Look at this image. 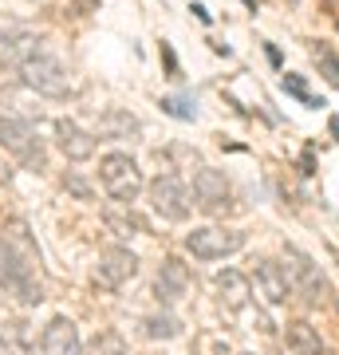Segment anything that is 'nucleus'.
<instances>
[{"instance_id": "nucleus-1", "label": "nucleus", "mask_w": 339, "mask_h": 355, "mask_svg": "<svg viewBox=\"0 0 339 355\" xmlns=\"http://www.w3.org/2000/svg\"><path fill=\"white\" fill-rule=\"evenodd\" d=\"M24 229H16L8 237H0V288L12 300H20L24 308L44 304V284L36 277L40 253L28 245V237H20Z\"/></svg>"}, {"instance_id": "nucleus-2", "label": "nucleus", "mask_w": 339, "mask_h": 355, "mask_svg": "<svg viewBox=\"0 0 339 355\" xmlns=\"http://www.w3.org/2000/svg\"><path fill=\"white\" fill-rule=\"evenodd\" d=\"M99 182H103V190L111 193V202H123V205H134V198L146 186L139 162L123 150H111L99 158Z\"/></svg>"}, {"instance_id": "nucleus-3", "label": "nucleus", "mask_w": 339, "mask_h": 355, "mask_svg": "<svg viewBox=\"0 0 339 355\" xmlns=\"http://www.w3.org/2000/svg\"><path fill=\"white\" fill-rule=\"evenodd\" d=\"M16 71L24 79V87H32L36 95H44V99H67V95H71L67 67H63L55 55H48V51H32Z\"/></svg>"}, {"instance_id": "nucleus-4", "label": "nucleus", "mask_w": 339, "mask_h": 355, "mask_svg": "<svg viewBox=\"0 0 339 355\" xmlns=\"http://www.w3.org/2000/svg\"><path fill=\"white\" fill-rule=\"evenodd\" d=\"M284 272H288V284H292V292L300 296L308 308H315V304H324L327 300V280H324V272H320V265H315L308 253H300V249H284Z\"/></svg>"}, {"instance_id": "nucleus-5", "label": "nucleus", "mask_w": 339, "mask_h": 355, "mask_svg": "<svg viewBox=\"0 0 339 355\" xmlns=\"http://www.w3.org/2000/svg\"><path fill=\"white\" fill-rule=\"evenodd\" d=\"M245 249V233L221 225H201L193 233H186V253H193L198 261H225V257Z\"/></svg>"}, {"instance_id": "nucleus-6", "label": "nucleus", "mask_w": 339, "mask_h": 355, "mask_svg": "<svg viewBox=\"0 0 339 355\" xmlns=\"http://www.w3.org/2000/svg\"><path fill=\"white\" fill-rule=\"evenodd\" d=\"M150 205L162 221H186L193 209V193L177 174H158L150 182Z\"/></svg>"}, {"instance_id": "nucleus-7", "label": "nucleus", "mask_w": 339, "mask_h": 355, "mask_svg": "<svg viewBox=\"0 0 339 355\" xmlns=\"http://www.w3.org/2000/svg\"><path fill=\"white\" fill-rule=\"evenodd\" d=\"M0 150L16 154L32 170H44V150L36 142V130H32V123L16 119V114H0Z\"/></svg>"}, {"instance_id": "nucleus-8", "label": "nucleus", "mask_w": 339, "mask_h": 355, "mask_svg": "<svg viewBox=\"0 0 339 355\" xmlns=\"http://www.w3.org/2000/svg\"><path fill=\"white\" fill-rule=\"evenodd\" d=\"M193 202L214 217H225V214L237 209V205H233V186H229V178L221 174V170H209V166H201L198 174H193Z\"/></svg>"}, {"instance_id": "nucleus-9", "label": "nucleus", "mask_w": 339, "mask_h": 355, "mask_svg": "<svg viewBox=\"0 0 339 355\" xmlns=\"http://www.w3.org/2000/svg\"><path fill=\"white\" fill-rule=\"evenodd\" d=\"M134 272H139V257L123 245L103 249L95 261V284H103V288H123L126 280H134Z\"/></svg>"}, {"instance_id": "nucleus-10", "label": "nucleus", "mask_w": 339, "mask_h": 355, "mask_svg": "<svg viewBox=\"0 0 339 355\" xmlns=\"http://www.w3.org/2000/svg\"><path fill=\"white\" fill-rule=\"evenodd\" d=\"M32 51H36V32H32L24 20L0 16V64L20 67Z\"/></svg>"}, {"instance_id": "nucleus-11", "label": "nucleus", "mask_w": 339, "mask_h": 355, "mask_svg": "<svg viewBox=\"0 0 339 355\" xmlns=\"http://www.w3.org/2000/svg\"><path fill=\"white\" fill-rule=\"evenodd\" d=\"M252 288H257V296H261L268 308H280L284 300H288V272H284V265H277V261H257V272H252Z\"/></svg>"}, {"instance_id": "nucleus-12", "label": "nucleus", "mask_w": 339, "mask_h": 355, "mask_svg": "<svg viewBox=\"0 0 339 355\" xmlns=\"http://www.w3.org/2000/svg\"><path fill=\"white\" fill-rule=\"evenodd\" d=\"M55 146L67 162H87L95 158V135L83 130L76 119H55Z\"/></svg>"}, {"instance_id": "nucleus-13", "label": "nucleus", "mask_w": 339, "mask_h": 355, "mask_svg": "<svg viewBox=\"0 0 339 355\" xmlns=\"http://www.w3.org/2000/svg\"><path fill=\"white\" fill-rule=\"evenodd\" d=\"M189 284H193L189 265H182L177 257H166L162 268H158V280H154V296H158V304H177L189 292Z\"/></svg>"}, {"instance_id": "nucleus-14", "label": "nucleus", "mask_w": 339, "mask_h": 355, "mask_svg": "<svg viewBox=\"0 0 339 355\" xmlns=\"http://www.w3.org/2000/svg\"><path fill=\"white\" fill-rule=\"evenodd\" d=\"M40 355H83V340L79 328L67 316H55L40 336Z\"/></svg>"}, {"instance_id": "nucleus-15", "label": "nucleus", "mask_w": 339, "mask_h": 355, "mask_svg": "<svg viewBox=\"0 0 339 355\" xmlns=\"http://www.w3.org/2000/svg\"><path fill=\"white\" fill-rule=\"evenodd\" d=\"M214 284H217V296H221V304H225L229 312H241V308L249 304L252 277H245V272H237V268H221Z\"/></svg>"}, {"instance_id": "nucleus-16", "label": "nucleus", "mask_w": 339, "mask_h": 355, "mask_svg": "<svg viewBox=\"0 0 339 355\" xmlns=\"http://www.w3.org/2000/svg\"><path fill=\"white\" fill-rule=\"evenodd\" d=\"M103 225L111 229V233H119V237H134V233H150V225H146V217L134 214V205H123L114 202L103 209Z\"/></svg>"}, {"instance_id": "nucleus-17", "label": "nucleus", "mask_w": 339, "mask_h": 355, "mask_svg": "<svg viewBox=\"0 0 339 355\" xmlns=\"http://www.w3.org/2000/svg\"><path fill=\"white\" fill-rule=\"evenodd\" d=\"M139 119L130 111H119V107H111V111L99 114V123H95V139H130V135H139Z\"/></svg>"}, {"instance_id": "nucleus-18", "label": "nucleus", "mask_w": 339, "mask_h": 355, "mask_svg": "<svg viewBox=\"0 0 339 355\" xmlns=\"http://www.w3.org/2000/svg\"><path fill=\"white\" fill-rule=\"evenodd\" d=\"M288 347L296 355H324V340L308 320H292L288 324Z\"/></svg>"}, {"instance_id": "nucleus-19", "label": "nucleus", "mask_w": 339, "mask_h": 355, "mask_svg": "<svg viewBox=\"0 0 339 355\" xmlns=\"http://www.w3.org/2000/svg\"><path fill=\"white\" fill-rule=\"evenodd\" d=\"M142 336L146 340H177L182 336V320L170 316V312H154V316L142 320Z\"/></svg>"}, {"instance_id": "nucleus-20", "label": "nucleus", "mask_w": 339, "mask_h": 355, "mask_svg": "<svg viewBox=\"0 0 339 355\" xmlns=\"http://www.w3.org/2000/svg\"><path fill=\"white\" fill-rule=\"evenodd\" d=\"M91 355H130V347H126V340L119 331H99L91 340Z\"/></svg>"}, {"instance_id": "nucleus-21", "label": "nucleus", "mask_w": 339, "mask_h": 355, "mask_svg": "<svg viewBox=\"0 0 339 355\" xmlns=\"http://www.w3.org/2000/svg\"><path fill=\"white\" fill-rule=\"evenodd\" d=\"M284 91H288L292 99H300L304 107H324V99H315L312 91H308V83H304V76H284Z\"/></svg>"}, {"instance_id": "nucleus-22", "label": "nucleus", "mask_w": 339, "mask_h": 355, "mask_svg": "<svg viewBox=\"0 0 339 355\" xmlns=\"http://www.w3.org/2000/svg\"><path fill=\"white\" fill-rule=\"evenodd\" d=\"M315 64H320V76L331 83V87H339V55L331 48H315Z\"/></svg>"}, {"instance_id": "nucleus-23", "label": "nucleus", "mask_w": 339, "mask_h": 355, "mask_svg": "<svg viewBox=\"0 0 339 355\" xmlns=\"http://www.w3.org/2000/svg\"><path fill=\"white\" fill-rule=\"evenodd\" d=\"M162 111L174 114V119H182V123H189V119H193V107H189L186 99H162Z\"/></svg>"}, {"instance_id": "nucleus-24", "label": "nucleus", "mask_w": 339, "mask_h": 355, "mask_svg": "<svg viewBox=\"0 0 339 355\" xmlns=\"http://www.w3.org/2000/svg\"><path fill=\"white\" fill-rule=\"evenodd\" d=\"M63 186H67V190L76 193V198H83V202L91 198V186H87V182H83L79 174H63Z\"/></svg>"}, {"instance_id": "nucleus-25", "label": "nucleus", "mask_w": 339, "mask_h": 355, "mask_svg": "<svg viewBox=\"0 0 339 355\" xmlns=\"http://www.w3.org/2000/svg\"><path fill=\"white\" fill-rule=\"evenodd\" d=\"M162 60H166V71H170V79H177V60H174V51H170V44H162Z\"/></svg>"}, {"instance_id": "nucleus-26", "label": "nucleus", "mask_w": 339, "mask_h": 355, "mask_svg": "<svg viewBox=\"0 0 339 355\" xmlns=\"http://www.w3.org/2000/svg\"><path fill=\"white\" fill-rule=\"evenodd\" d=\"M331 135H336V142H339V114L331 119Z\"/></svg>"}, {"instance_id": "nucleus-27", "label": "nucleus", "mask_w": 339, "mask_h": 355, "mask_svg": "<svg viewBox=\"0 0 339 355\" xmlns=\"http://www.w3.org/2000/svg\"><path fill=\"white\" fill-rule=\"evenodd\" d=\"M288 4H296V0H288Z\"/></svg>"}, {"instance_id": "nucleus-28", "label": "nucleus", "mask_w": 339, "mask_h": 355, "mask_svg": "<svg viewBox=\"0 0 339 355\" xmlns=\"http://www.w3.org/2000/svg\"><path fill=\"white\" fill-rule=\"evenodd\" d=\"M245 355H252V352H245Z\"/></svg>"}]
</instances>
